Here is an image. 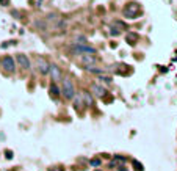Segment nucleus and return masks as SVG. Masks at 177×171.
Listing matches in <instances>:
<instances>
[{
  "mask_svg": "<svg viewBox=\"0 0 177 171\" xmlns=\"http://www.w3.org/2000/svg\"><path fill=\"white\" fill-rule=\"evenodd\" d=\"M61 93L64 94L66 99H74L75 96V86L72 83V80H69V79H64L63 80V90Z\"/></svg>",
  "mask_w": 177,
  "mask_h": 171,
  "instance_id": "nucleus-1",
  "label": "nucleus"
},
{
  "mask_svg": "<svg viewBox=\"0 0 177 171\" xmlns=\"http://www.w3.org/2000/svg\"><path fill=\"white\" fill-rule=\"evenodd\" d=\"M0 68H3V71H7V72H14L16 69V61L13 57H9V55H7V57L2 58V64H0Z\"/></svg>",
  "mask_w": 177,
  "mask_h": 171,
  "instance_id": "nucleus-2",
  "label": "nucleus"
},
{
  "mask_svg": "<svg viewBox=\"0 0 177 171\" xmlns=\"http://www.w3.org/2000/svg\"><path fill=\"white\" fill-rule=\"evenodd\" d=\"M72 50L75 53H79V55H82V53H93L94 55V53H96V49L91 47V46H88V44H74Z\"/></svg>",
  "mask_w": 177,
  "mask_h": 171,
  "instance_id": "nucleus-3",
  "label": "nucleus"
},
{
  "mask_svg": "<svg viewBox=\"0 0 177 171\" xmlns=\"http://www.w3.org/2000/svg\"><path fill=\"white\" fill-rule=\"evenodd\" d=\"M140 13V5L138 3H135V2H132V3H129L127 7L124 8V16H127V18H136V14Z\"/></svg>",
  "mask_w": 177,
  "mask_h": 171,
  "instance_id": "nucleus-4",
  "label": "nucleus"
},
{
  "mask_svg": "<svg viewBox=\"0 0 177 171\" xmlns=\"http://www.w3.org/2000/svg\"><path fill=\"white\" fill-rule=\"evenodd\" d=\"M49 66H50V63L47 61L46 58H42V57H38L36 58V69H38V72L39 74H47L49 72Z\"/></svg>",
  "mask_w": 177,
  "mask_h": 171,
  "instance_id": "nucleus-5",
  "label": "nucleus"
},
{
  "mask_svg": "<svg viewBox=\"0 0 177 171\" xmlns=\"http://www.w3.org/2000/svg\"><path fill=\"white\" fill-rule=\"evenodd\" d=\"M79 61H80V64H83L85 66V69L86 68H90V66H93L94 63H96V58H94V55L91 53H82L80 55V58H79Z\"/></svg>",
  "mask_w": 177,
  "mask_h": 171,
  "instance_id": "nucleus-6",
  "label": "nucleus"
},
{
  "mask_svg": "<svg viewBox=\"0 0 177 171\" xmlns=\"http://www.w3.org/2000/svg\"><path fill=\"white\" fill-rule=\"evenodd\" d=\"M16 61H17V64L20 66L22 69H30V68H31V63H30L28 57H27V55H24V53H17Z\"/></svg>",
  "mask_w": 177,
  "mask_h": 171,
  "instance_id": "nucleus-7",
  "label": "nucleus"
},
{
  "mask_svg": "<svg viewBox=\"0 0 177 171\" xmlns=\"http://www.w3.org/2000/svg\"><path fill=\"white\" fill-rule=\"evenodd\" d=\"M49 72H50V75H52V80H55V82L61 80V69H60L57 64L49 66Z\"/></svg>",
  "mask_w": 177,
  "mask_h": 171,
  "instance_id": "nucleus-8",
  "label": "nucleus"
},
{
  "mask_svg": "<svg viewBox=\"0 0 177 171\" xmlns=\"http://www.w3.org/2000/svg\"><path fill=\"white\" fill-rule=\"evenodd\" d=\"M91 91H93L97 97H103V96H105V88H103L102 85L93 83V85H91Z\"/></svg>",
  "mask_w": 177,
  "mask_h": 171,
  "instance_id": "nucleus-9",
  "label": "nucleus"
},
{
  "mask_svg": "<svg viewBox=\"0 0 177 171\" xmlns=\"http://www.w3.org/2000/svg\"><path fill=\"white\" fill-rule=\"evenodd\" d=\"M82 97H83V101H85V105H91V104H93V97H91L90 93L82 91Z\"/></svg>",
  "mask_w": 177,
  "mask_h": 171,
  "instance_id": "nucleus-10",
  "label": "nucleus"
},
{
  "mask_svg": "<svg viewBox=\"0 0 177 171\" xmlns=\"http://www.w3.org/2000/svg\"><path fill=\"white\" fill-rule=\"evenodd\" d=\"M127 41H129V44L133 46V44L138 41V35L136 33H127Z\"/></svg>",
  "mask_w": 177,
  "mask_h": 171,
  "instance_id": "nucleus-11",
  "label": "nucleus"
},
{
  "mask_svg": "<svg viewBox=\"0 0 177 171\" xmlns=\"http://www.w3.org/2000/svg\"><path fill=\"white\" fill-rule=\"evenodd\" d=\"M50 94H53V96H60V94H61V90H60V88L53 83V85H50Z\"/></svg>",
  "mask_w": 177,
  "mask_h": 171,
  "instance_id": "nucleus-12",
  "label": "nucleus"
},
{
  "mask_svg": "<svg viewBox=\"0 0 177 171\" xmlns=\"http://www.w3.org/2000/svg\"><path fill=\"white\" fill-rule=\"evenodd\" d=\"M113 25H114V27H118L119 30H127V25L124 24V22H121V20H116Z\"/></svg>",
  "mask_w": 177,
  "mask_h": 171,
  "instance_id": "nucleus-13",
  "label": "nucleus"
},
{
  "mask_svg": "<svg viewBox=\"0 0 177 171\" xmlns=\"http://www.w3.org/2000/svg\"><path fill=\"white\" fill-rule=\"evenodd\" d=\"M99 80H101V82H105V83H111V82H113V79H111V77H110V75H101V77H99Z\"/></svg>",
  "mask_w": 177,
  "mask_h": 171,
  "instance_id": "nucleus-14",
  "label": "nucleus"
},
{
  "mask_svg": "<svg viewBox=\"0 0 177 171\" xmlns=\"http://www.w3.org/2000/svg\"><path fill=\"white\" fill-rule=\"evenodd\" d=\"M90 163L93 165V167H99V165H101L102 162H101V160H99V159H94V160H91Z\"/></svg>",
  "mask_w": 177,
  "mask_h": 171,
  "instance_id": "nucleus-15",
  "label": "nucleus"
},
{
  "mask_svg": "<svg viewBox=\"0 0 177 171\" xmlns=\"http://www.w3.org/2000/svg\"><path fill=\"white\" fill-rule=\"evenodd\" d=\"M0 64H2V58H0Z\"/></svg>",
  "mask_w": 177,
  "mask_h": 171,
  "instance_id": "nucleus-16",
  "label": "nucleus"
},
{
  "mask_svg": "<svg viewBox=\"0 0 177 171\" xmlns=\"http://www.w3.org/2000/svg\"><path fill=\"white\" fill-rule=\"evenodd\" d=\"M96 171H101V170H96Z\"/></svg>",
  "mask_w": 177,
  "mask_h": 171,
  "instance_id": "nucleus-17",
  "label": "nucleus"
}]
</instances>
